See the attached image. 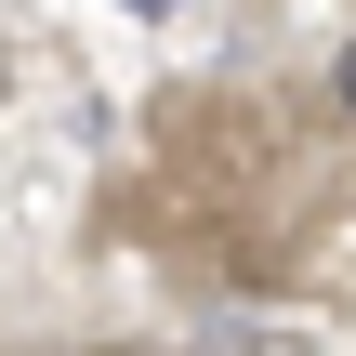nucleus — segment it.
I'll return each instance as SVG.
<instances>
[{
    "mask_svg": "<svg viewBox=\"0 0 356 356\" xmlns=\"http://www.w3.org/2000/svg\"><path fill=\"white\" fill-rule=\"evenodd\" d=\"M119 13H198V0H119Z\"/></svg>",
    "mask_w": 356,
    "mask_h": 356,
    "instance_id": "2",
    "label": "nucleus"
},
{
    "mask_svg": "<svg viewBox=\"0 0 356 356\" xmlns=\"http://www.w3.org/2000/svg\"><path fill=\"white\" fill-rule=\"evenodd\" d=\"M330 106H343V119H356V40H343V53H330Z\"/></svg>",
    "mask_w": 356,
    "mask_h": 356,
    "instance_id": "1",
    "label": "nucleus"
}]
</instances>
